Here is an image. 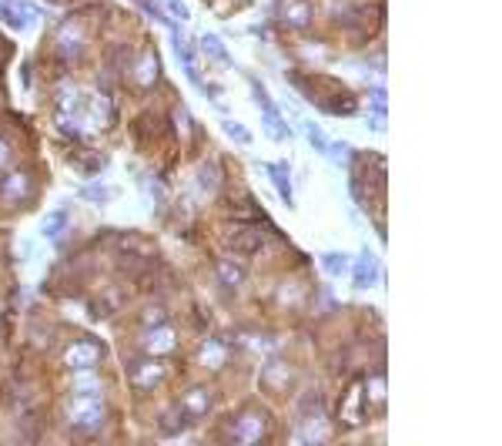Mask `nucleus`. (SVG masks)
Segmentation results:
<instances>
[{"instance_id": "f257e3e1", "label": "nucleus", "mask_w": 502, "mask_h": 446, "mask_svg": "<svg viewBox=\"0 0 502 446\" xmlns=\"http://www.w3.org/2000/svg\"><path fill=\"white\" fill-rule=\"evenodd\" d=\"M67 420L77 433H94L104 423V399L100 393H91V390H77L71 396V410H67Z\"/></svg>"}, {"instance_id": "f03ea898", "label": "nucleus", "mask_w": 502, "mask_h": 446, "mask_svg": "<svg viewBox=\"0 0 502 446\" xmlns=\"http://www.w3.org/2000/svg\"><path fill=\"white\" fill-rule=\"evenodd\" d=\"M251 91H254V101L261 107V118H265V131L278 138V141H288L292 138V128L285 125V118H281V111L272 105V98H268V91H265V84L261 81L251 78Z\"/></svg>"}, {"instance_id": "7ed1b4c3", "label": "nucleus", "mask_w": 502, "mask_h": 446, "mask_svg": "<svg viewBox=\"0 0 502 446\" xmlns=\"http://www.w3.org/2000/svg\"><path fill=\"white\" fill-rule=\"evenodd\" d=\"M104 359V346L98 339H77L67 352H64V366H71L74 372H84V369H94Z\"/></svg>"}, {"instance_id": "20e7f679", "label": "nucleus", "mask_w": 502, "mask_h": 446, "mask_svg": "<svg viewBox=\"0 0 502 446\" xmlns=\"http://www.w3.org/2000/svg\"><path fill=\"white\" fill-rule=\"evenodd\" d=\"M265 429H268V416L261 410H251L231 423V440L234 443H258L265 436Z\"/></svg>"}, {"instance_id": "39448f33", "label": "nucleus", "mask_w": 502, "mask_h": 446, "mask_svg": "<svg viewBox=\"0 0 502 446\" xmlns=\"http://www.w3.org/2000/svg\"><path fill=\"white\" fill-rule=\"evenodd\" d=\"M141 349H144L148 356H168V352L177 349V332L168 326V322L151 326L148 332H144V339H141Z\"/></svg>"}, {"instance_id": "423d86ee", "label": "nucleus", "mask_w": 502, "mask_h": 446, "mask_svg": "<svg viewBox=\"0 0 502 446\" xmlns=\"http://www.w3.org/2000/svg\"><path fill=\"white\" fill-rule=\"evenodd\" d=\"M211 390L208 386H191L188 393H184V399H181V416H184V423L191 420H201V416H208L211 413Z\"/></svg>"}, {"instance_id": "0eeeda50", "label": "nucleus", "mask_w": 502, "mask_h": 446, "mask_svg": "<svg viewBox=\"0 0 502 446\" xmlns=\"http://www.w3.org/2000/svg\"><path fill=\"white\" fill-rule=\"evenodd\" d=\"M57 54H61L64 61H74V57L84 54V30H80L74 21L61 24V30H57Z\"/></svg>"}, {"instance_id": "6e6552de", "label": "nucleus", "mask_w": 502, "mask_h": 446, "mask_svg": "<svg viewBox=\"0 0 502 446\" xmlns=\"http://www.w3.org/2000/svg\"><path fill=\"white\" fill-rule=\"evenodd\" d=\"M278 17L288 27H308L312 17H315V10L305 0H278Z\"/></svg>"}, {"instance_id": "1a4fd4ad", "label": "nucleus", "mask_w": 502, "mask_h": 446, "mask_svg": "<svg viewBox=\"0 0 502 446\" xmlns=\"http://www.w3.org/2000/svg\"><path fill=\"white\" fill-rule=\"evenodd\" d=\"M378 279V262L375 255L365 248L358 259H355V268H351V282H355V289H372Z\"/></svg>"}, {"instance_id": "9d476101", "label": "nucleus", "mask_w": 502, "mask_h": 446, "mask_svg": "<svg viewBox=\"0 0 502 446\" xmlns=\"http://www.w3.org/2000/svg\"><path fill=\"white\" fill-rule=\"evenodd\" d=\"M30 14L37 17L41 10L24 7V3H14V0H0V17H3V24H10L14 30H27V27L34 24V21H30Z\"/></svg>"}, {"instance_id": "9b49d317", "label": "nucleus", "mask_w": 502, "mask_h": 446, "mask_svg": "<svg viewBox=\"0 0 502 446\" xmlns=\"http://www.w3.org/2000/svg\"><path fill=\"white\" fill-rule=\"evenodd\" d=\"M0 198H7V202H27L30 198V178H27L24 171H14V175H7V178H0Z\"/></svg>"}, {"instance_id": "f8f14e48", "label": "nucleus", "mask_w": 502, "mask_h": 446, "mask_svg": "<svg viewBox=\"0 0 502 446\" xmlns=\"http://www.w3.org/2000/svg\"><path fill=\"white\" fill-rule=\"evenodd\" d=\"M164 372H168V369L161 366V363H134V366H131V383H134L138 390H154V386L164 379Z\"/></svg>"}, {"instance_id": "ddd939ff", "label": "nucleus", "mask_w": 502, "mask_h": 446, "mask_svg": "<svg viewBox=\"0 0 502 446\" xmlns=\"http://www.w3.org/2000/svg\"><path fill=\"white\" fill-rule=\"evenodd\" d=\"M215 275H218V282H221L228 292H238L241 286H245V279H248L245 265L234 262V259H221V262H218V268H215Z\"/></svg>"}, {"instance_id": "4468645a", "label": "nucleus", "mask_w": 502, "mask_h": 446, "mask_svg": "<svg viewBox=\"0 0 502 446\" xmlns=\"http://www.w3.org/2000/svg\"><path fill=\"white\" fill-rule=\"evenodd\" d=\"M171 34H175V54H177V61H181V67H184V74H188V78L195 81V84H198V87H204V84H201V78H198V64H195V54H191V44H188V41H184V37H181V30H171Z\"/></svg>"}, {"instance_id": "2eb2a0df", "label": "nucleus", "mask_w": 502, "mask_h": 446, "mask_svg": "<svg viewBox=\"0 0 502 446\" xmlns=\"http://www.w3.org/2000/svg\"><path fill=\"white\" fill-rule=\"evenodd\" d=\"M268 175H272V184L278 188L281 202H285L288 209H295V195H292V178H288V164H285V161H275V164H268Z\"/></svg>"}, {"instance_id": "dca6fc26", "label": "nucleus", "mask_w": 502, "mask_h": 446, "mask_svg": "<svg viewBox=\"0 0 502 446\" xmlns=\"http://www.w3.org/2000/svg\"><path fill=\"white\" fill-rule=\"evenodd\" d=\"M201 363L208 369H221L228 363V342L225 339H208L201 346Z\"/></svg>"}, {"instance_id": "f3484780", "label": "nucleus", "mask_w": 502, "mask_h": 446, "mask_svg": "<svg viewBox=\"0 0 502 446\" xmlns=\"http://www.w3.org/2000/svg\"><path fill=\"white\" fill-rule=\"evenodd\" d=\"M261 379H265V386L285 390V386L292 383V369L285 366V363H268V366H265V372H261Z\"/></svg>"}, {"instance_id": "a211bd4d", "label": "nucleus", "mask_w": 502, "mask_h": 446, "mask_svg": "<svg viewBox=\"0 0 502 446\" xmlns=\"http://www.w3.org/2000/svg\"><path fill=\"white\" fill-rule=\"evenodd\" d=\"M201 47H204L208 57H215V61H221V64H231V54H228V47L221 44L218 34H204V37H201Z\"/></svg>"}, {"instance_id": "6ab92c4d", "label": "nucleus", "mask_w": 502, "mask_h": 446, "mask_svg": "<svg viewBox=\"0 0 502 446\" xmlns=\"http://www.w3.org/2000/svg\"><path fill=\"white\" fill-rule=\"evenodd\" d=\"M67 222H71V211L64 209V211H50L47 215V222H44V235L47 238H57V235H64V229H67Z\"/></svg>"}, {"instance_id": "aec40b11", "label": "nucleus", "mask_w": 502, "mask_h": 446, "mask_svg": "<svg viewBox=\"0 0 502 446\" xmlns=\"http://www.w3.org/2000/svg\"><path fill=\"white\" fill-rule=\"evenodd\" d=\"M322 268H325L331 279H338V275L349 268V255H342V252H328L325 259H322Z\"/></svg>"}, {"instance_id": "412c9836", "label": "nucleus", "mask_w": 502, "mask_h": 446, "mask_svg": "<svg viewBox=\"0 0 502 446\" xmlns=\"http://www.w3.org/2000/svg\"><path fill=\"white\" fill-rule=\"evenodd\" d=\"M228 245H231L234 252H248V255H254V252L261 248V238L254 235V232H248V235H234Z\"/></svg>"}, {"instance_id": "4be33fe9", "label": "nucleus", "mask_w": 502, "mask_h": 446, "mask_svg": "<svg viewBox=\"0 0 502 446\" xmlns=\"http://www.w3.org/2000/svg\"><path fill=\"white\" fill-rule=\"evenodd\" d=\"M301 128H305V134H308V141H312V148H315L318 155H325V148H328V138H325V134H322V128H318V125H312V121H305Z\"/></svg>"}, {"instance_id": "5701e85b", "label": "nucleus", "mask_w": 502, "mask_h": 446, "mask_svg": "<svg viewBox=\"0 0 502 446\" xmlns=\"http://www.w3.org/2000/svg\"><path fill=\"white\" fill-rule=\"evenodd\" d=\"M349 155H351V148L345 145V141H331L325 148V158H331L335 164H349Z\"/></svg>"}, {"instance_id": "b1692460", "label": "nucleus", "mask_w": 502, "mask_h": 446, "mask_svg": "<svg viewBox=\"0 0 502 446\" xmlns=\"http://www.w3.org/2000/svg\"><path fill=\"white\" fill-rule=\"evenodd\" d=\"M221 128H225V134H228V138H231V141H234V145H251V134H248V128H241L238 121H225Z\"/></svg>"}, {"instance_id": "393cba45", "label": "nucleus", "mask_w": 502, "mask_h": 446, "mask_svg": "<svg viewBox=\"0 0 502 446\" xmlns=\"http://www.w3.org/2000/svg\"><path fill=\"white\" fill-rule=\"evenodd\" d=\"M161 3H164V10H168V14H171V17H175L177 24H181V21H188V17H191V10H188V7H184V0H161Z\"/></svg>"}, {"instance_id": "a878e982", "label": "nucleus", "mask_w": 502, "mask_h": 446, "mask_svg": "<svg viewBox=\"0 0 502 446\" xmlns=\"http://www.w3.org/2000/svg\"><path fill=\"white\" fill-rule=\"evenodd\" d=\"M80 195H84L87 202H107V188H104V184H87Z\"/></svg>"}, {"instance_id": "bb28decb", "label": "nucleus", "mask_w": 502, "mask_h": 446, "mask_svg": "<svg viewBox=\"0 0 502 446\" xmlns=\"http://www.w3.org/2000/svg\"><path fill=\"white\" fill-rule=\"evenodd\" d=\"M161 322H168V315H164V309H157V306H154V309H148V312H144V326H161Z\"/></svg>"}, {"instance_id": "cd10ccee", "label": "nucleus", "mask_w": 502, "mask_h": 446, "mask_svg": "<svg viewBox=\"0 0 502 446\" xmlns=\"http://www.w3.org/2000/svg\"><path fill=\"white\" fill-rule=\"evenodd\" d=\"M201 188H204V191H211V188H215V164H211V161L201 168Z\"/></svg>"}, {"instance_id": "c85d7f7f", "label": "nucleus", "mask_w": 502, "mask_h": 446, "mask_svg": "<svg viewBox=\"0 0 502 446\" xmlns=\"http://www.w3.org/2000/svg\"><path fill=\"white\" fill-rule=\"evenodd\" d=\"M10 164V148H7V141H0V168H7Z\"/></svg>"}]
</instances>
